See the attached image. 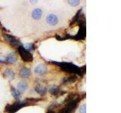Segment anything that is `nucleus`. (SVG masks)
I'll return each instance as SVG.
<instances>
[{
    "label": "nucleus",
    "mask_w": 121,
    "mask_h": 113,
    "mask_svg": "<svg viewBox=\"0 0 121 113\" xmlns=\"http://www.w3.org/2000/svg\"><path fill=\"white\" fill-rule=\"evenodd\" d=\"M4 75H5L6 78H9L10 80H13L15 78V73L11 69H6L4 71Z\"/></svg>",
    "instance_id": "11"
},
{
    "label": "nucleus",
    "mask_w": 121,
    "mask_h": 113,
    "mask_svg": "<svg viewBox=\"0 0 121 113\" xmlns=\"http://www.w3.org/2000/svg\"><path fill=\"white\" fill-rule=\"evenodd\" d=\"M46 21L49 25L55 26L58 24V18L55 14H48L46 17Z\"/></svg>",
    "instance_id": "4"
},
{
    "label": "nucleus",
    "mask_w": 121,
    "mask_h": 113,
    "mask_svg": "<svg viewBox=\"0 0 121 113\" xmlns=\"http://www.w3.org/2000/svg\"><path fill=\"white\" fill-rule=\"evenodd\" d=\"M47 72V67L45 64L40 63L37 65L35 68V73L39 75H43L46 73Z\"/></svg>",
    "instance_id": "5"
},
{
    "label": "nucleus",
    "mask_w": 121,
    "mask_h": 113,
    "mask_svg": "<svg viewBox=\"0 0 121 113\" xmlns=\"http://www.w3.org/2000/svg\"><path fill=\"white\" fill-rule=\"evenodd\" d=\"M20 75L23 78H27L31 75V70H30L28 67H23L21 69L20 72Z\"/></svg>",
    "instance_id": "6"
},
{
    "label": "nucleus",
    "mask_w": 121,
    "mask_h": 113,
    "mask_svg": "<svg viewBox=\"0 0 121 113\" xmlns=\"http://www.w3.org/2000/svg\"><path fill=\"white\" fill-rule=\"evenodd\" d=\"M4 38L5 39V40L7 41H9V42L10 43V44H11L12 45H14V46H20V42L17 41V40H16L14 39V38L13 37V36H4Z\"/></svg>",
    "instance_id": "9"
},
{
    "label": "nucleus",
    "mask_w": 121,
    "mask_h": 113,
    "mask_svg": "<svg viewBox=\"0 0 121 113\" xmlns=\"http://www.w3.org/2000/svg\"><path fill=\"white\" fill-rule=\"evenodd\" d=\"M67 2L72 6H77L79 4V0H69V1H67Z\"/></svg>",
    "instance_id": "17"
},
{
    "label": "nucleus",
    "mask_w": 121,
    "mask_h": 113,
    "mask_svg": "<svg viewBox=\"0 0 121 113\" xmlns=\"http://www.w3.org/2000/svg\"><path fill=\"white\" fill-rule=\"evenodd\" d=\"M79 113H86V105L82 104L79 108Z\"/></svg>",
    "instance_id": "18"
},
{
    "label": "nucleus",
    "mask_w": 121,
    "mask_h": 113,
    "mask_svg": "<svg viewBox=\"0 0 121 113\" xmlns=\"http://www.w3.org/2000/svg\"><path fill=\"white\" fill-rule=\"evenodd\" d=\"M48 92L52 94H57L59 92V88L58 86L56 85H52L50 88H48Z\"/></svg>",
    "instance_id": "14"
},
{
    "label": "nucleus",
    "mask_w": 121,
    "mask_h": 113,
    "mask_svg": "<svg viewBox=\"0 0 121 113\" xmlns=\"http://www.w3.org/2000/svg\"><path fill=\"white\" fill-rule=\"evenodd\" d=\"M35 90H36V92L41 94V95H44V94H45V93L47 92V88H45V86L39 84L35 86Z\"/></svg>",
    "instance_id": "12"
},
{
    "label": "nucleus",
    "mask_w": 121,
    "mask_h": 113,
    "mask_svg": "<svg viewBox=\"0 0 121 113\" xmlns=\"http://www.w3.org/2000/svg\"><path fill=\"white\" fill-rule=\"evenodd\" d=\"M43 11L40 8H35L32 11V17L36 20H39L42 17Z\"/></svg>",
    "instance_id": "10"
},
{
    "label": "nucleus",
    "mask_w": 121,
    "mask_h": 113,
    "mask_svg": "<svg viewBox=\"0 0 121 113\" xmlns=\"http://www.w3.org/2000/svg\"><path fill=\"white\" fill-rule=\"evenodd\" d=\"M21 93L18 91L17 90L12 88L11 89V95L13 96V97L16 100H20L21 99Z\"/></svg>",
    "instance_id": "13"
},
{
    "label": "nucleus",
    "mask_w": 121,
    "mask_h": 113,
    "mask_svg": "<svg viewBox=\"0 0 121 113\" xmlns=\"http://www.w3.org/2000/svg\"><path fill=\"white\" fill-rule=\"evenodd\" d=\"M23 48H24V49H26V51L30 52V51H32L33 49V45L30 43H26V44H24V45H23Z\"/></svg>",
    "instance_id": "16"
},
{
    "label": "nucleus",
    "mask_w": 121,
    "mask_h": 113,
    "mask_svg": "<svg viewBox=\"0 0 121 113\" xmlns=\"http://www.w3.org/2000/svg\"><path fill=\"white\" fill-rule=\"evenodd\" d=\"M0 63L7 64V58H6V56H0Z\"/></svg>",
    "instance_id": "19"
},
{
    "label": "nucleus",
    "mask_w": 121,
    "mask_h": 113,
    "mask_svg": "<svg viewBox=\"0 0 121 113\" xmlns=\"http://www.w3.org/2000/svg\"><path fill=\"white\" fill-rule=\"evenodd\" d=\"M77 78H76L74 75L73 76H70V77H68V78H66L65 79H64V84H68V83H71V82H73Z\"/></svg>",
    "instance_id": "15"
},
{
    "label": "nucleus",
    "mask_w": 121,
    "mask_h": 113,
    "mask_svg": "<svg viewBox=\"0 0 121 113\" xmlns=\"http://www.w3.org/2000/svg\"><path fill=\"white\" fill-rule=\"evenodd\" d=\"M61 66L63 67V69L69 72V73H78L79 71V68L73 65V63H61Z\"/></svg>",
    "instance_id": "3"
},
{
    "label": "nucleus",
    "mask_w": 121,
    "mask_h": 113,
    "mask_svg": "<svg viewBox=\"0 0 121 113\" xmlns=\"http://www.w3.org/2000/svg\"><path fill=\"white\" fill-rule=\"evenodd\" d=\"M7 58V64H13L17 60V55L14 52H11L6 56Z\"/></svg>",
    "instance_id": "7"
},
{
    "label": "nucleus",
    "mask_w": 121,
    "mask_h": 113,
    "mask_svg": "<svg viewBox=\"0 0 121 113\" xmlns=\"http://www.w3.org/2000/svg\"><path fill=\"white\" fill-rule=\"evenodd\" d=\"M27 88H28V85H27V83H26V81H21L20 82H18V84H17V90L21 93L25 92L26 90H27Z\"/></svg>",
    "instance_id": "8"
},
{
    "label": "nucleus",
    "mask_w": 121,
    "mask_h": 113,
    "mask_svg": "<svg viewBox=\"0 0 121 113\" xmlns=\"http://www.w3.org/2000/svg\"><path fill=\"white\" fill-rule=\"evenodd\" d=\"M18 51H19V53H20L21 56L24 61L30 62L33 60V56L31 54V53L28 51H26V49L23 48V46H21V45H20V46L18 47Z\"/></svg>",
    "instance_id": "1"
},
{
    "label": "nucleus",
    "mask_w": 121,
    "mask_h": 113,
    "mask_svg": "<svg viewBox=\"0 0 121 113\" xmlns=\"http://www.w3.org/2000/svg\"><path fill=\"white\" fill-rule=\"evenodd\" d=\"M24 105V102L17 101L16 103H14V104L9 105V106L6 108V110L9 113H14V112H16V111H17L18 109H20Z\"/></svg>",
    "instance_id": "2"
}]
</instances>
